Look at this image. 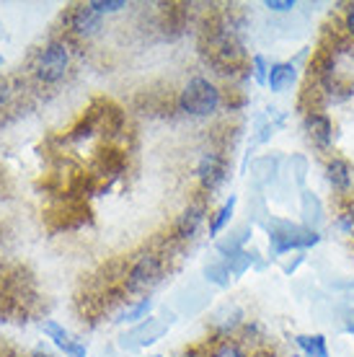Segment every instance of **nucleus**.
<instances>
[{"instance_id": "9b49d317", "label": "nucleus", "mask_w": 354, "mask_h": 357, "mask_svg": "<svg viewBox=\"0 0 354 357\" xmlns=\"http://www.w3.org/2000/svg\"><path fill=\"white\" fill-rule=\"evenodd\" d=\"M326 178H328V184L334 187V192H339V195H349V189H352V166H349V161L339 158V155L328 158Z\"/></svg>"}, {"instance_id": "1a4fd4ad", "label": "nucleus", "mask_w": 354, "mask_h": 357, "mask_svg": "<svg viewBox=\"0 0 354 357\" xmlns=\"http://www.w3.org/2000/svg\"><path fill=\"white\" fill-rule=\"evenodd\" d=\"M42 331H45L47 337L57 344V347L65 352V355H70V357H86V344L80 340H75L70 331L68 329H62L60 324H54V321H45L42 324Z\"/></svg>"}, {"instance_id": "b1692460", "label": "nucleus", "mask_w": 354, "mask_h": 357, "mask_svg": "<svg viewBox=\"0 0 354 357\" xmlns=\"http://www.w3.org/2000/svg\"><path fill=\"white\" fill-rule=\"evenodd\" d=\"M290 357H305V355H290Z\"/></svg>"}, {"instance_id": "39448f33", "label": "nucleus", "mask_w": 354, "mask_h": 357, "mask_svg": "<svg viewBox=\"0 0 354 357\" xmlns=\"http://www.w3.org/2000/svg\"><path fill=\"white\" fill-rule=\"evenodd\" d=\"M160 275H163V261L158 254H142L132 261V267L127 272L124 290L127 293H145L158 282Z\"/></svg>"}, {"instance_id": "a211bd4d", "label": "nucleus", "mask_w": 354, "mask_h": 357, "mask_svg": "<svg viewBox=\"0 0 354 357\" xmlns=\"http://www.w3.org/2000/svg\"><path fill=\"white\" fill-rule=\"evenodd\" d=\"M213 357H246V352H243V347H240L238 342H222L220 347L215 349Z\"/></svg>"}, {"instance_id": "2eb2a0df", "label": "nucleus", "mask_w": 354, "mask_h": 357, "mask_svg": "<svg viewBox=\"0 0 354 357\" xmlns=\"http://www.w3.org/2000/svg\"><path fill=\"white\" fill-rule=\"evenodd\" d=\"M337 228L344 233V236H352V238H354V202L346 207V210H341V213H339Z\"/></svg>"}, {"instance_id": "393cba45", "label": "nucleus", "mask_w": 354, "mask_h": 357, "mask_svg": "<svg viewBox=\"0 0 354 357\" xmlns=\"http://www.w3.org/2000/svg\"><path fill=\"white\" fill-rule=\"evenodd\" d=\"M0 63H3V57H0Z\"/></svg>"}, {"instance_id": "dca6fc26", "label": "nucleus", "mask_w": 354, "mask_h": 357, "mask_svg": "<svg viewBox=\"0 0 354 357\" xmlns=\"http://www.w3.org/2000/svg\"><path fill=\"white\" fill-rule=\"evenodd\" d=\"M91 6H93V10H96V13H101V16H107V13H116V10L127 8V3H124V0H91Z\"/></svg>"}, {"instance_id": "f03ea898", "label": "nucleus", "mask_w": 354, "mask_h": 357, "mask_svg": "<svg viewBox=\"0 0 354 357\" xmlns=\"http://www.w3.org/2000/svg\"><path fill=\"white\" fill-rule=\"evenodd\" d=\"M31 70H34L36 81L42 86L60 83L65 78V73L70 70V47H68V42H62V39L49 42L42 52L36 54Z\"/></svg>"}, {"instance_id": "7ed1b4c3", "label": "nucleus", "mask_w": 354, "mask_h": 357, "mask_svg": "<svg viewBox=\"0 0 354 357\" xmlns=\"http://www.w3.org/2000/svg\"><path fill=\"white\" fill-rule=\"evenodd\" d=\"M269 243H272V251L279 257V254H287L293 249H305V246L318 243V233L310 231V228H302V225L284 223V220H272V225H269Z\"/></svg>"}, {"instance_id": "f3484780", "label": "nucleus", "mask_w": 354, "mask_h": 357, "mask_svg": "<svg viewBox=\"0 0 354 357\" xmlns=\"http://www.w3.org/2000/svg\"><path fill=\"white\" fill-rule=\"evenodd\" d=\"M269 68H272V65L266 63L261 54H254V60H251V70H254L256 83H266V78H269Z\"/></svg>"}, {"instance_id": "5701e85b", "label": "nucleus", "mask_w": 354, "mask_h": 357, "mask_svg": "<svg viewBox=\"0 0 354 357\" xmlns=\"http://www.w3.org/2000/svg\"><path fill=\"white\" fill-rule=\"evenodd\" d=\"M31 357H52V355H47V352H42V349H36V352H31Z\"/></svg>"}, {"instance_id": "6e6552de", "label": "nucleus", "mask_w": 354, "mask_h": 357, "mask_svg": "<svg viewBox=\"0 0 354 357\" xmlns=\"http://www.w3.org/2000/svg\"><path fill=\"white\" fill-rule=\"evenodd\" d=\"M101 24H104V16L93 10L91 3H80L75 6L70 13V31L80 39H91L101 31Z\"/></svg>"}, {"instance_id": "0eeeda50", "label": "nucleus", "mask_w": 354, "mask_h": 357, "mask_svg": "<svg viewBox=\"0 0 354 357\" xmlns=\"http://www.w3.org/2000/svg\"><path fill=\"white\" fill-rule=\"evenodd\" d=\"M302 130L308 135V140L321 151H328L331 143H334V122L331 116L323 114V112H313L310 109L305 119H302Z\"/></svg>"}, {"instance_id": "9d476101", "label": "nucleus", "mask_w": 354, "mask_h": 357, "mask_svg": "<svg viewBox=\"0 0 354 357\" xmlns=\"http://www.w3.org/2000/svg\"><path fill=\"white\" fill-rule=\"evenodd\" d=\"M204 220V205L194 202V205H189L184 213L178 215L176 225H174V233H176V238L181 241H189V238H194L197 231H199V225Z\"/></svg>"}, {"instance_id": "4468645a", "label": "nucleus", "mask_w": 354, "mask_h": 357, "mask_svg": "<svg viewBox=\"0 0 354 357\" xmlns=\"http://www.w3.org/2000/svg\"><path fill=\"white\" fill-rule=\"evenodd\" d=\"M233 210H236V197H231V199H228V202H225V205H222L220 210L213 215V220H210V233H213V236H217L225 225L231 223Z\"/></svg>"}, {"instance_id": "aec40b11", "label": "nucleus", "mask_w": 354, "mask_h": 357, "mask_svg": "<svg viewBox=\"0 0 354 357\" xmlns=\"http://www.w3.org/2000/svg\"><path fill=\"white\" fill-rule=\"evenodd\" d=\"M264 6L269 10H275V13H284V10L295 8V0H266Z\"/></svg>"}, {"instance_id": "ddd939ff", "label": "nucleus", "mask_w": 354, "mask_h": 357, "mask_svg": "<svg viewBox=\"0 0 354 357\" xmlns=\"http://www.w3.org/2000/svg\"><path fill=\"white\" fill-rule=\"evenodd\" d=\"M298 347L305 357H331L328 355V342L323 334H298L295 337Z\"/></svg>"}, {"instance_id": "f257e3e1", "label": "nucleus", "mask_w": 354, "mask_h": 357, "mask_svg": "<svg viewBox=\"0 0 354 357\" xmlns=\"http://www.w3.org/2000/svg\"><path fill=\"white\" fill-rule=\"evenodd\" d=\"M222 107V93L213 81L197 75L178 93V109L189 116H213Z\"/></svg>"}, {"instance_id": "423d86ee", "label": "nucleus", "mask_w": 354, "mask_h": 357, "mask_svg": "<svg viewBox=\"0 0 354 357\" xmlns=\"http://www.w3.org/2000/svg\"><path fill=\"white\" fill-rule=\"evenodd\" d=\"M225 171H228V161L222 153L207 151L202 153V158L197 163V178L202 181V187L207 192H215L225 181Z\"/></svg>"}, {"instance_id": "6ab92c4d", "label": "nucleus", "mask_w": 354, "mask_h": 357, "mask_svg": "<svg viewBox=\"0 0 354 357\" xmlns=\"http://www.w3.org/2000/svg\"><path fill=\"white\" fill-rule=\"evenodd\" d=\"M148 311H151V298H142V301L134 305V308H130V311L124 313L122 321H137V319H142V316H145Z\"/></svg>"}, {"instance_id": "412c9836", "label": "nucleus", "mask_w": 354, "mask_h": 357, "mask_svg": "<svg viewBox=\"0 0 354 357\" xmlns=\"http://www.w3.org/2000/svg\"><path fill=\"white\" fill-rule=\"evenodd\" d=\"M346 29H349V34L354 36V3L346 8Z\"/></svg>"}, {"instance_id": "f8f14e48", "label": "nucleus", "mask_w": 354, "mask_h": 357, "mask_svg": "<svg viewBox=\"0 0 354 357\" xmlns=\"http://www.w3.org/2000/svg\"><path fill=\"white\" fill-rule=\"evenodd\" d=\"M295 78H298V68L293 63H272L266 86L275 91V93H282V91H287L293 86Z\"/></svg>"}, {"instance_id": "a878e982", "label": "nucleus", "mask_w": 354, "mask_h": 357, "mask_svg": "<svg viewBox=\"0 0 354 357\" xmlns=\"http://www.w3.org/2000/svg\"><path fill=\"white\" fill-rule=\"evenodd\" d=\"M155 357H160V355H155Z\"/></svg>"}, {"instance_id": "4be33fe9", "label": "nucleus", "mask_w": 354, "mask_h": 357, "mask_svg": "<svg viewBox=\"0 0 354 357\" xmlns=\"http://www.w3.org/2000/svg\"><path fill=\"white\" fill-rule=\"evenodd\" d=\"M6 98H8V83L0 81V107L6 104Z\"/></svg>"}, {"instance_id": "20e7f679", "label": "nucleus", "mask_w": 354, "mask_h": 357, "mask_svg": "<svg viewBox=\"0 0 354 357\" xmlns=\"http://www.w3.org/2000/svg\"><path fill=\"white\" fill-rule=\"evenodd\" d=\"M246 57L243 52V45L240 39L236 36L233 29H217L210 36V60H213L217 68H222V73L228 68H236Z\"/></svg>"}]
</instances>
